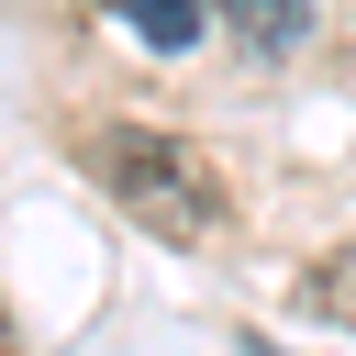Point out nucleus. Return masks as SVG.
Returning <instances> with one entry per match:
<instances>
[{"label":"nucleus","mask_w":356,"mask_h":356,"mask_svg":"<svg viewBox=\"0 0 356 356\" xmlns=\"http://www.w3.org/2000/svg\"><path fill=\"white\" fill-rule=\"evenodd\" d=\"M89 178H100L111 211H134L156 245H211V234H222V167H211L189 134L100 122V134H89Z\"/></svg>","instance_id":"1"},{"label":"nucleus","mask_w":356,"mask_h":356,"mask_svg":"<svg viewBox=\"0 0 356 356\" xmlns=\"http://www.w3.org/2000/svg\"><path fill=\"white\" fill-rule=\"evenodd\" d=\"M312 312H323V323H345V334H356V245H334V256H323V267H312Z\"/></svg>","instance_id":"2"},{"label":"nucleus","mask_w":356,"mask_h":356,"mask_svg":"<svg viewBox=\"0 0 356 356\" xmlns=\"http://www.w3.org/2000/svg\"><path fill=\"white\" fill-rule=\"evenodd\" d=\"M122 22H134L145 44H189V33H200V11H189V0H122Z\"/></svg>","instance_id":"3"},{"label":"nucleus","mask_w":356,"mask_h":356,"mask_svg":"<svg viewBox=\"0 0 356 356\" xmlns=\"http://www.w3.org/2000/svg\"><path fill=\"white\" fill-rule=\"evenodd\" d=\"M234 22H245L256 44H289V33H300V11H278V0H234Z\"/></svg>","instance_id":"4"},{"label":"nucleus","mask_w":356,"mask_h":356,"mask_svg":"<svg viewBox=\"0 0 356 356\" xmlns=\"http://www.w3.org/2000/svg\"><path fill=\"white\" fill-rule=\"evenodd\" d=\"M0 356H22V345H11V323H0Z\"/></svg>","instance_id":"5"}]
</instances>
